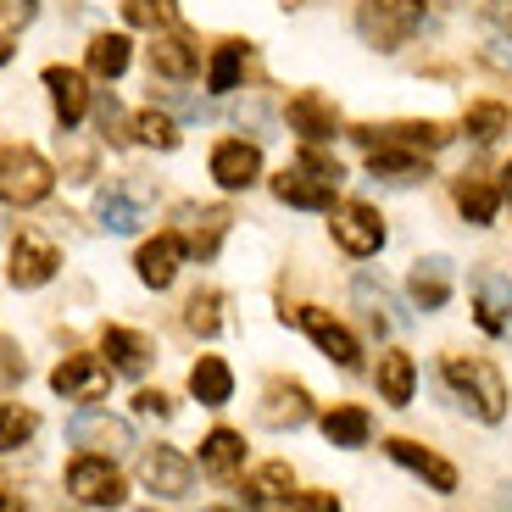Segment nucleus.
<instances>
[{"mask_svg": "<svg viewBox=\"0 0 512 512\" xmlns=\"http://www.w3.org/2000/svg\"><path fill=\"white\" fill-rule=\"evenodd\" d=\"M51 184H56V173L39 151H28V145H6L0 151V201L6 206H39L51 195Z\"/></svg>", "mask_w": 512, "mask_h": 512, "instance_id": "nucleus-1", "label": "nucleus"}, {"mask_svg": "<svg viewBox=\"0 0 512 512\" xmlns=\"http://www.w3.org/2000/svg\"><path fill=\"white\" fill-rule=\"evenodd\" d=\"M446 379H451V390L468 396V407H474L485 423L507 418V379H501L485 357H451L446 362Z\"/></svg>", "mask_w": 512, "mask_h": 512, "instance_id": "nucleus-2", "label": "nucleus"}, {"mask_svg": "<svg viewBox=\"0 0 512 512\" xmlns=\"http://www.w3.org/2000/svg\"><path fill=\"white\" fill-rule=\"evenodd\" d=\"M418 23H423V0H362V12H357V28L373 51L407 45L418 34Z\"/></svg>", "mask_w": 512, "mask_h": 512, "instance_id": "nucleus-3", "label": "nucleus"}, {"mask_svg": "<svg viewBox=\"0 0 512 512\" xmlns=\"http://www.w3.org/2000/svg\"><path fill=\"white\" fill-rule=\"evenodd\" d=\"M67 440L84 446L90 457H123V451L134 446V429H128L123 418H112V412H101V407H84L67 423Z\"/></svg>", "mask_w": 512, "mask_h": 512, "instance_id": "nucleus-4", "label": "nucleus"}, {"mask_svg": "<svg viewBox=\"0 0 512 512\" xmlns=\"http://www.w3.org/2000/svg\"><path fill=\"white\" fill-rule=\"evenodd\" d=\"M67 490H73L78 501H90V507H123V479H117L112 457H73L67 462Z\"/></svg>", "mask_w": 512, "mask_h": 512, "instance_id": "nucleus-5", "label": "nucleus"}, {"mask_svg": "<svg viewBox=\"0 0 512 512\" xmlns=\"http://www.w3.org/2000/svg\"><path fill=\"white\" fill-rule=\"evenodd\" d=\"M234 212L229 206H179V240H184V256H201V262H212L223 245V234H229Z\"/></svg>", "mask_w": 512, "mask_h": 512, "instance_id": "nucleus-6", "label": "nucleus"}, {"mask_svg": "<svg viewBox=\"0 0 512 512\" xmlns=\"http://www.w3.org/2000/svg\"><path fill=\"white\" fill-rule=\"evenodd\" d=\"M334 245L346 256H373L384 245V223H379V212H373L368 201H346V206H334Z\"/></svg>", "mask_w": 512, "mask_h": 512, "instance_id": "nucleus-7", "label": "nucleus"}, {"mask_svg": "<svg viewBox=\"0 0 512 512\" xmlns=\"http://www.w3.org/2000/svg\"><path fill=\"white\" fill-rule=\"evenodd\" d=\"M56 268H62L56 245L39 240V234H23V240L12 245V268H6V279H12L17 290H39V284L56 279Z\"/></svg>", "mask_w": 512, "mask_h": 512, "instance_id": "nucleus-8", "label": "nucleus"}, {"mask_svg": "<svg viewBox=\"0 0 512 512\" xmlns=\"http://www.w3.org/2000/svg\"><path fill=\"white\" fill-rule=\"evenodd\" d=\"M295 323L312 334V346H318L329 362H340V368H357V362H362V346L351 340V329H346V323H334L323 307H301V312H295Z\"/></svg>", "mask_w": 512, "mask_h": 512, "instance_id": "nucleus-9", "label": "nucleus"}, {"mask_svg": "<svg viewBox=\"0 0 512 512\" xmlns=\"http://www.w3.org/2000/svg\"><path fill=\"white\" fill-rule=\"evenodd\" d=\"M106 384H112V368L101 357H67L62 368L51 373V390L67 401H101Z\"/></svg>", "mask_w": 512, "mask_h": 512, "instance_id": "nucleus-10", "label": "nucleus"}, {"mask_svg": "<svg viewBox=\"0 0 512 512\" xmlns=\"http://www.w3.org/2000/svg\"><path fill=\"white\" fill-rule=\"evenodd\" d=\"M212 179H218L223 190H251V184L262 179V151L245 145V140L212 145Z\"/></svg>", "mask_w": 512, "mask_h": 512, "instance_id": "nucleus-11", "label": "nucleus"}, {"mask_svg": "<svg viewBox=\"0 0 512 512\" xmlns=\"http://www.w3.org/2000/svg\"><path fill=\"white\" fill-rule=\"evenodd\" d=\"M357 140L368 145V151H373V145H401V151H418L423 156V151H440L451 134L440 123H390V128L368 123V128H357Z\"/></svg>", "mask_w": 512, "mask_h": 512, "instance_id": "nucleus-12", "label": "nucleus"}, {"mask_svg": "<svg viewBox=\"0 0 512 512\" xmlns=\"http://www.w3.org/2000/svg\"><path fill=\"white\" fill-rule=\"evenodd\" d=\"M290 128L307 145H323V140H334V134H340V112H334V101H323L318 90H301L290 101Z\"/></svg>", "mask_w": 512, "mask_h": 512, "instance_id": "nucleus-13", "label": "nucleus"}, {"mask_svg": "<svg viewBox=\"0 0 512 512\" xmlns=\"http://www.w3.org/2000/svg\"><path fill=\"white\" fill-rule=\"evenodd\" d=\"M140 479L156 496H184L190 490V457H179L173 446H151L140 457Z\"/></svg>", "mask_w": 512, "mask_h": 512, "instance_id": "nucleus-14", "label": "nucleus"}, {"mask_svg": "<svg viewBox=\"0 0 512 512\" xmlns=\"http://www.w3.org/2000/svg\"><path fill=\"white\" fill-rule=\"evenodd\" d=\"M384 451H390L401 468H412L418 479H429L440 496H451V490H457V468H451L446 457H435L429 446H418V440H384Z\"/></svg>", "mask_w": 512, "mask_h": 512, "instance_id": "nucleus-15", "label": "nucleus"}, {"mask_svg": "<svg viewBox=\"0 0 512 512\" xmlns=\"http://www.w3.org/2000/svg\"><path fill=\"white\" fill-rule=\"evenodd\" d=\"M179 262H184L179 234H156V240H145L140 256H134V268H140V279L151 284V290H167V284L179 279Z\"/></svg>", "mask_w": 512, "mask_h": 512, "instance_id": "nucleus-16", "label": "nucleus"}, {"mask_svg": "<svg viewBox=\"0 0 512 512\" xmlns=\"http://www.w3.org/2000/svg\"><path fill=\"white\" fill-rule=\"evenodd\" d=\"M256 412H262V423H268V429H301V423L312 418V401H307V390H301V384L273 379Z\"/></svg>", "mask_w": 512, "mask_h": 512, "instance_id": "nucleus-17", "label": "nucleus"}, {"mask_svg": "<svg viewBox=\"0 0 512 512\" xmlns=\"http://www.w3.org/2000/svg\"><path fill=\"white\" fill-rule=\"evenodd\" d=\"M474 295H479V329L507 334L512 329V279L507 273H474Z\"/></svg>", "mask_w": 512, "mask_h": 512, "instance_id": "nucleus-18", "label": "nucleus"}, {"mask_svg": "<svg viewBox=\"0 0 512 512\" xmlns=\"http://www.w3.org/2000/svg\"><path fill=\"white\" fill-rule=\"evenodd\" d=\"M273 195H279L284 206H301V212H323V206H334V184L318 179V173H307V167H284L279 179H273Z\"/></svg>", "mask_w": 512, "mask_h": 512, "instance_id": "nucleus-19", "label": "nucleus"}, {"mask_svg": "<svg viewBox=\"0 0 512 512\" xmlns=\"http://www.w3.org/2000/svg\"><path fill=\"white\" fill-rule=\"evenodd\" d=\"M45 90L56 101V123L78 128V117L90 112V84H84V73H73V67H45Z\"/></svg>", "mask_w": 512, "mask_h": 512, "instance_id": "nucleus-20", "label": "nucleus"}, {"mask_svg": "<svg viewBox=\"0 0 512 512\" xmlns=\"http://www.w3.org/2000/svg\"><path fill=\"white\" fill-rule=\"evenodd\" d=\"M407 290H412V301H418L423 312H440L451 301V262L446 256H423V262H412Z\"/></svg>", "mask_w": 512, "mask_h": 512, "instance_id": "nucleus-21", "label": "nucleus"}, {"mask_svg": "<svg viewBox=\"0 0 512 512\" xmlns=\"http://www.w3.org/2000/svg\"><path fill=\"white\" fill-rule=\"evenodd\" d=\"M101 351L112 357V373H145V368H151V357H156L145 334H134V329H117V323L101 334Z\"/></svg>", "mask_w": 512, "mask_h": 512, "instance_id": "nucleus-22", "label": "nucleus"}, {"mask_svg": "<svg viewBox=\"0 0 512 512\" xmlns=\"http://www.w3.org/2000/svg\"><path fill=\"white\" fill-rule=\"evenodd\" d=\"M151 73L167 78V84H184L195 73V45L184 34H156L151 45Z\"/></svg>", "mask_w": 512, "mask_h": 512, "instance_id": "nucleus-23", "label": "nucleus"}, {"mask_svg": "<svg viewBox=\"0 0 512 512\" xmlns=\"http://www.w3.org/2000/svg\"><path fill=\"white\" fill-rule=\"evenodd\" d=\"M412 390H418V362H412L407 351H384L379 357V396L390 401V407H407Z\"/></svg>", "mask_w": 512, "mask_h": 512, "instance_id": "nucleus-24", "label": "nucleus"}, {"mask_svg": "<svg viewBox=\"0 0 512 512\" xmlns=\"http://www.w3.org/2000/svg\"><path fill=\"white\" fill-rule=\"evenodd\" d=\"M140 212H145V195L140 190H123V184H112V190L101 195V206H95V218H101L106 234L140 229Z\"/></svg>", "mask_w": 512, "mask_h": 512, "instance_id": "nucleus-25", "label": "nucleus"}, {"mask_svg": "<svg viewBox=\"0 0 512 512\" xmlns=\"http://www.w3.org/2000/svg\"><path fill=\"white\" fill-rule=\"evenodd\" d=\"M190 396L201 401V407H223V401L234 396V373L223 357H201L190 368Z\"/></svg>", "mask_w": 512, "mask_h": 512, "instance_id": "nucleus-26", "label": "nucleus"}, {"mask_svg": "<svg viewBox=\"0 0 512 512\" xmlns=\"http://www.w3.org/2000/svg\"><path fill=\"white\" fill-rule=\"evenodd\" d=\"M457 206L468 223H496V206H501V190L490 179H479V173H468V179H457Z\"/></svg>", "mask_w": 512, "mask_h": 512, "instance_id": "nucleus-27", "label": "nucleus"}, {"mask_svg": "<svg viewBox=\"0 0 512 512\" xmlns=\"http://www.w3.org/2000/svg\"><path fill=\"white\" fill-rule=\"evenodd\" d=\"M368 167H373V179H396V184L423 179V156L418 151H401V145H373Z\"/></svg>", "mask_w": 512, "mask_h": 512, "instance_id": "nucleus-28", "label": "nucleus"}, {"mask_svg": "<svg viewBox=\"0 0 512 512\" xmlns=\"http://www.w3.org/2000/svg\"><path fill=\"white\" fill-rule=\"evenodd\" d=\"M245 462V440L234 435V429H212V435L201 440V468L206 474H234V468H240Z\"/></svg>", "mask_w": 512, "mask_h": 512, "instance_id": "nucleus-29", "label": "nucleus"}, {"mask_svg": "<svg viewBox=\"0 0 512 512\" xmlns=\"http://www.w3.org/2000/svg\"><path fill=\"white\" fill-rule=\"evenodd\" d=\"M323 435H329V446H368V435H373V418L362 407H334L329 418H323Z\"/></svg>", "mask_w": 512, "mask_h": 512, "instance_id": "nucleus-30", "label": "nucleus"}, {"mask_svg": "<svg viewBox=\"0 0 512 512\" xmlns=\"http://www.w3.org/2000/svg\"><path fill=\"white\" fill-rule=\"evenodd\" d=\"M240 73H245V45H218V56H212V67H206V90L212 95H234L240 90Z\"/></svg>", "mask_w": 512, "mask_h": 512, "instance_id": "nucleus-31", "label": "nucleus"}, {"mask_svg": "<svg viewBox=\"0 0 512 512\" xmlns=\"http://www.w3.org/2000/svg\"><path fill=\"white\" fill-rule=\"evenodd\" d=\"M90 73L95 78H123L128 73V34H95L90 39Z\"/></svg>", "mask_w": 512, "mask_h": 512, "instance_id": "nucleus-32", "label": "nucleus"}, {"mask_svg": "<svg viewBox=\"0 0 512 512\" xmlns=\"http://www.w3.org/2000/svg\"><path fill=\"white\" fill-rule=\"evenodd\" d=\"M290 490H295L290 462H262V468L245 479V496H251V501H284Z\"/></svg>", "mask_w": 512, "mask_h": 512, "instance_id": "nucleus-33", "label": "nucleus"}, {"mask_svg": "<svg viewBox=\"0 0 512 512\" xmlns=\"http://www.w3.org/2000/svg\"><path fill=\"white\" fill-rule=\"evenodd\" d=\"M462 128H468L479 145H490V140H501V134L512 128V112H507V106H496V101H479V106H468Z\"/></svg>", "mask_w": 512, "mask_h": 512, "instance_id": "nucleus-34", "label": "nucleus"}, {"mask_svg": "<svg viewBox=\"0 0 512 512\" xmlns=\"http://www.w3.org/2000/svg\"><path fill=\"white\" fill-rule=\"evenodd\" d=\"M34 429H39V412L17 407V401H0V451L28 446V440H34Z\"/></svg>", "mask_w": 512, "mask_h": 512, "instance_id": "nucleus-35", "label": "nucleus"}, {"mask_svg": "<svg viewBox=\"0 0 512 512\" xmlns=\"http://www.w3.org/2000/svg\"><path fill=\"white\" fill-rule=\"evenodd\" d=\"M357 301L362 307H368V318H373V329H401V312H396V301H390V295H384V284H373V279H357Z\"/></svg>", "mask_w": 512, "mask_h": 512, "instance_id": "nucleus-36", "label": "nucleus"}, {"mask_svg": "<svg viewBox=\"0 0 512 512\" xmlns=\"http://www.w3.org/2000/svg\"><path fill=\"white\" fill-rule=\"evenodd\" d=\"M184 323H190L195 334H206V340H212V334L223 329V295H218V290L190 295V307H184Z\"/></svg>", "mask_w": 512, "mask_h": 512, "instance_id": "nucleus-37", "label": "nucleus"}, {"mask_svg": "<svg viewBox=\"0 0 512 512\" xmlns=\"http://www.w3.org/2000/svg\"><path fill=\"white\" fill-rule=\"evenodd\" d=\"M134 134H140L145 145H156V151H173V145H179V128H173V117H167V112H140Z\"/></svg>", "mask_w": 512, "mask_h": 512, "instance_id": "nucleus-38", "label": "nucleus"}, {"mask_svg": "<svg viewBox=\"0 0 512 512\" xmlns=\"http://www.w3.org/2000/svg\"><path fill=\"white\" fill-rule=\"evenodd\" d=\"M95 117H101V134H106L112 145L134 140V134H128V117H123V106H117V95H101V101H95Z\"/></svg>", "mask_w": 512, "mask_h": 512, "instance_id": "nucleus-39", "label": "nucleus"}, {"mask_svg": "<svg viewBox=\"0 0 512 512\" xmlns=\"http://www.w3.org/2000/svg\"><path fill=\"white\" fill-rule=\"evenodd\" d=\"M123 17L134 28H156L167 17V0H123Z\"/></svg>", "mask_w": 512, "mask_h": 512, "instance_id": "nucleus-40", "label": "nucleus"}, {"mask_svg": "<svg viewBox=\"0 0 512 512\" xmlns=\"http://www.w3.org/2000/svg\"><path fill=\"white\" fill-rule=\"evenodd\" d=\"M295 167H307V173H318V179H329V184L346 179V173H340V162H334V156H323L318 145H307V151L295 156Z\"/></svg>", "mask_w": 512, "mask_h": 512, "instance_id": "nucleus-41", "label": "nucleus"}, {"mask_svg": "<svg viewBox=\"0 0 512 512\" xmlns=\"http://www.w3.org/2000/svg\"><path fill=\"white\" fill-rule=\"evenodd\" d=\"M34 23V0H0V39Z\"/></svg>", "mask_w": 512, "mask_h": 512, "instance_id": "nucleus-42", "label": "nucleus"}, {"mask_svg": "<svg viewBox=\"0 0 512 512\" xmlns=\"http://www.w3.org/2000/svg\"><path fill=\"white\" fill-rule=\"evenodd\" d=\"M295 512H340V501H334L329 490H301V496H295Z\"/></svg>", "mask_w": 512, "mask_h": 512, "instance_id": "nucleus-43", "label": "nucleus"}, {"mask_svg": "<svg viewBox=\"0 0 512 512\" xmlns=\"http://www.w3.org/2000/svg\"><path fill=\"white\" fill-rule=\"evenodd\" d=\"M134 407H140V412H151V418H167V412H173V407H167V396H162V390H140V396H134Z\"/></svg>", "mask_w": 512, "mask_h": 512, "instance_id": "nucleus-44", "label": "nucleus"}, {"mask_svg": "<svg viewBox=\"0 0 512 512\" xmlns=\"http://www.w3.org/2000/svg\"><path fill=\"white\" fill-rule=\"evenodd\" d=\"M0 512H23V496H12V490H0Z\"/></svg>", "mask_w": 512, "mask_h": 512, "instance_id": "nucleus-45", "label": "nucleus"}, {"mask_svg": "<svg viewBox=\"0 0 512 512\" xmlns=\"http://www.w3.org/2000/svg\"><path fill=\"white\" fill-rule=\"evenodd\" d=\"M501 195H507V201H512V162L501 167Z\"/></svg>", "mask_w": 512, "mask_h": 512, "instance_id": "nucleus-46", "label": "nucleus"}, {"mask_svg": "<svg viewBox=\"0 0 512 512\" xmlns=\"http://www.w3.org/2000/svg\"><path fill=\"white\" fill-rule=\"evenodd\" d=\"M6 62H12V45H6V39H0V67H6Z\"/></svg>", "mask_w": 512, "mask_h": 512, "instance_id": "nucleus-47", "label": "nucleus"}, {"mask_svg": "<svg viewBox=\"0 0 512 512\" xmlns=\"http://www.w3.org/2000/svg\"><path fill=\"white\" fill-rule=\"evenodd\" d=\"M501 512H512V490H507V496H501Z\"/></svg>", "mask_w": 512, "mask_h": 512, "instance_id": "nucleus-48", "label": "nucleus"}, {"mask_svg": "<svg viewBox=\"0 0 512 512\" xmlns=\"http://www.w3.org/2000/svg\"><path fill=\"white\" fill-rule=\"evenodd\" d=\"M284 6H295V0H284Z\"/></svg>", "mask_w": 512, "mask_h": 512, "instance_id": "nucleus-49", "label": "nucleus"}, {"mask_svg": "<svg viewBox=\"0 0 512 512\" xmlns=\"http://www.w3.org/2000/svg\"><path fill=\"white\" fill-rule=\"evenodd\" d=\"M212 512H223V507H212Z\"/></svg>", "mask_w": 512, "mask_h": 512, "instance_id": "nucleus-50", "label": "nucleus"}, {"mask_svg": "<svg viewBox=\"0 0 512 512\" xmlns=\"http://www.w3.org/2000/svg\"><path fill=\"white\" fill-rule=\"evenodd\" d=\"M151 512H156V507H151Z\"/></svg>", "mask_w": 512, "mask_h": 512, "instance_id": "nucleus-51", "label": "nucleus"}]
</instances>
